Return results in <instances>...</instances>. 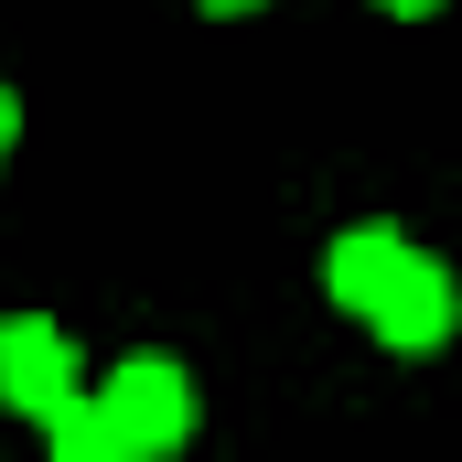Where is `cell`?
<instances>
[{
    "label": "cell",
    "mask_w": 462,
    "mask_h": 462,
    "mask_svg": "<svg viewBox=\"0 0 462 462\" xmlns=\"http://www.w3.org/2000/svg\"><path fill=\"white\" fill-rule=\"evenodd\" d=\"M97 420L129 441V462H172L183 430H194V376L172 355H118L108 387H97Z\"/></svg>",
    "instance_id": "6da1fadb"
},
{
    "label": "cell",
    "mask_w": 462,
    "mask_h": 462,
    "mask_svg": "<svg viewBox=\"0 0 462 462\" xmlns=\"http://www.w3.org/2000/svg\"><path fill=\"white\" fill-rule=\"evenodd\" d=\"M452 312H462V291H452V269H441L430 247H398V269H387L376 301H365L376 345H398V355H430L441 334H452Z\"/></svg>",
    "instance_id": "7a4b0ae2"
},
{
    "label": "cell",
    "mask_w": 462,
    "mask_h": 462,
    "mask_svg": "<svg viewBox=\"0 0 462 462\" xmlns=\"http://www.w3.org/2000/svg\"><path fill=\"white\" fill-rule=\"evenodd\" d=\"M65 398H87V387H76V345H65V323H43V312H0V409L54 420Z\"/></svg>",
    "instance_id": "3957f363"
},
{
    "label": "cell",
    "mask_w": 462,
    "mask_h": 462,
    "mask_svg": "<svg viewBox=\"0 0 462 462\" xmlns=\"http://www.w3.org/2000/svg\"><path fill=\"white\" fill-rule=\"evenodd\" d=\"M398 247H409L398 226H345V236H334L323 280H334V301H345V312H365V301H376V280L398 269Z\"/></svg>",
    "instance_id": "277c9868"
},
{
    "label": "cell",
    "mask_w": 462,
    "mask_h": 462,
    "mask_svg": "<svg viewBox=\"0 0 462 462\" xmlns=\"http://www.w3.org/2000/svg\"><path fill=\"white\" fill-rule=\"evenodd\" d=\"M43 430H54V462H129V441H118L108 420H97V398H65Z\"/></svg>",
    "instance_id": "5b68a950"
},
{
    "label": "cell",
    "mask_w": 462,
    "mask_h": 462,
    "mask_svg": "<svg viewBox=\"0 0 462 462\" xmlns=\"http://www.w3.org/2000/svg\"><path fill=\"white\" fill-rule=\"evenodd\" d=\"M11 129H22V108H11V87H0V162H11Z\"/></svg>",
    "instance_id": "8992f818"
},
{
    "label": "cell",
    "mask_w": 462,
    "mask_h": 462,
    "mask_svg": "<svg viewBox=\"0 0 462 462\" xmlns=\"http://www.w3.org/2000/svg\"><path fill=\"white\" fill-rule=\"evenodd\" d=\"M376 11H398V22H420V11H441V0H376Z\"/></svg>",
    "instance_id": "52a82bcc"
},
{
    "label": "cell",
    "mask_w": 462,
    "mask_h": 462,
    "mask_svg": "<svg viewBox=\"0 0 462 462\" xmlns=\"http://www.w3.org/2000/svg\"><path fill=\"white\" fill-rule=\"evenodd\" d=\"M205 11H258V0H205Z\"/></svg>",
    "instance_id": "ba28073f"
}]
</instances>
